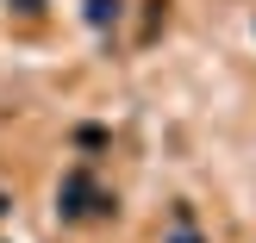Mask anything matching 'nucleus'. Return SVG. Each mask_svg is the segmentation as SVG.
Returning <instances> with one entry per match:
<instances>
[{"mask_svg": "<svg viewBox=\"0 0 256 243\" xmlns=\"http://www.w3.org/2000/svg\"><path fill=\"white\" fill-rule=\"evenodd\" d=\"M169 243H200V237L194 231H169Z\"/></svg>", "mask_w": 256, "mask_h": 243, "instance_id": "nucleus-3", "label": "nucleus"}, {"mask_svg": "<svg viewBox=\"0 0 256 243\" xmlns=\"http://www.w3.org/2000/svg\"><path fill=\"white\" fill-rule=\"evenodd\" d=\"M88 19H94V25H112V19H119V0H94V6H88Z\"/></svg>", "mask_w": 256, "mask_h": 243, "instance_id": "nucleus-2", "label": "nucleus"}, {"mask_svg": "<svg viewBox=\"0 0 256 243\" xmlns=\"http://www.w3.org/2000/svg\"><path fill=\"white\" fill-rule=\"evenodd\" d=\"M62 212H69V219H106L112 200L94 187V175H69V181H62Z\"/></svg>", "mask_w": 256, "mask_h": 243, "instance_id": "nucleus-1", "label": "nucleus"}]
</instances>
